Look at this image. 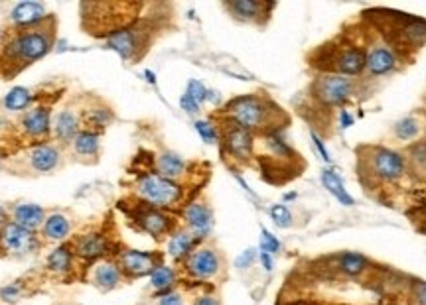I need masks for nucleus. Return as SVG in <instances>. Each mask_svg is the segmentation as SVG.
<instances>
[{"instance_id":"nucleus-1","label":"nucleus","mask_w":426,"mask_h":305,"mask_svg":"<svg viewBox=\"0 0 426 305\" xmlns=\"http://www.w3.org/2000/svg\"><path fill=\"white\" fill-rule=\"evenodd\" d=\"M55 26V16H48L36 26L12 28L0 50V75L4 79L16 77L18 73L52 52Z\"/></svg>"},{"instance_id":"nucleus-2","label":"nucleus","mask_w":426,"mask_h":305,"mask_svg":"<svg viewBox=\"0 0 426 305\" xmlns=\"http://www.w3.org/2000/svg\"><path fill=\"white\" fill-rule=\"evenodd\" d=\"M142 4L134 2H83L81 28L95 38H111L124 28L138 22Z\"/></svg>"},{"instance_id":"nucleus-3","label":"nucleus","mask_w":426,"mask_h":305,"mask_svg":"<svg viewBox=\"0 0 426 305\" xmlns=\"http://www.w3.org/2000/svg\"><path fill=\"white\" fill-rule=\"evenodd\" d=\"M280 111L283 109H278L266 96L243 95L231 99L223 109V114H225V118L243 126L245 131L268 134V132H275L271 124H275V116L283 114Z\"/></svg>"},{"instance_id":"nucleus-4","label":"nucleus","mask_w":426,"mask_h":305,"mask_svg":"<svg viewBox=\"0 0 426 305\" xmlns=\"http://www.w3.org/2000/svg\"><path fill=\"white\" fill-rule=\"evenodd\" d=\"M134 193L138 201L162 211L176 207L184 199L182 185L158 174H144L138 177V182L134 185Z\"/></svg>"},{"instance_id":"nucleus-5","label":"nucleus","mask_w":426,"mask_h":305,"mask_svg":"<svg viewBox=\"0 0 426 305\" xmlns=\"http://www.w3.org/2000/svg\"><path fill=\"white\" fill-rule=\"evenodd\" d=\"M152 42H154V28L141 20L105 40L109 50L116 52L124 61H131V63L141 60L142 55L151 50Z\"/></svg>"},{"instance_id":"nucleus-6","label":"nucleus","mask_w":426,"mask_h":305,"mask_svg":"<svg viewBox=\"0 0 426 305\" xmlns=\"http://www.w3.org/2000/svg\"><path fill=\"white\" fill-rule=\"evenodd\" d=\"M38 248H40V236L34 231H28L12 221H9L0 231V253L6 256L20 258L36 253Z\"/></svg>"},{"instance_id":"nucleus-7","label":"nucleus","mask_w":426,"mask_h":305,"mask_svg":"<svg viewBox=\"0 0 426 305\" xmlns=\"http://www.w3.org/2000/svg\"><path fill=\"white\" fill-rule=\"evenodd\" d=\"M253 146L255 138L253 132L245 131L243 126L235 124L229 118H225V126L222 131V152L225 156L233 157L235 162L245 164L253 157Z\"/></svg>"},{"instance_id":"nucleus-8","label":"nucleus","mask_w":426,"mask_h":305,"mask_svg":"<svg viewBox=\"0 0 426 305\" xmlns=\"http://www.w3.org/2000/svg\"><path fill=\"white\" fill-rule=\"evenodd\" d=\"M131 218L138 225L141 231H144L146 235L154 236V238H164L174 233V218L170 217L168 213H164L162 209L151 207L146 203H138V207L131 213Z\"/></svg>"},{"instance_id":"nucleus-9","label":"nucleus","mask_w":426,"mask_h":305,"mask_svg":"<svg viewBox=\"0 0 426 305\" xmlns=\"http://www.w3.org/2000/svg\"><path fill=\"white\" fill-rule=\"evenodd\" d=\"M332 63L328 67L329 75H359L365 70V52L357 45H337L334 52H328L324 60Z\"/></svg>"},{"instance_id":"nucleus-10","label":"nucleus","mask_w":426,"mask_h":305,"mask_svg":"<svg viewBox=\"0 0 426 305\" xmlns=\"http://www.w3.org/2000/svg\"><path fill=\"white\" fill-rule=\"evenodd\" d=\"M116 264L124 274V278H144L162 264V256L144 250H121L116 254Z\"/></svg>"},{"instance_id":"nucleus-11","label":"nucleus","mask_w":426,"mask_h":305,"mask_svg":"<svg viewBox=\"0 0 426 305\" xmlns=\"http://www.w3.org/2000/svg\"><path fill=\"white\" fill-rule=\"evenodd\" d=\"M184 268H186L187 276L205 282V279H212L219 274L222 258H219V253L215 248L202 246V248H195L194 253L184 260Z\"/></svg>"},{"instance_id":"nucleus-12","label":"nucleus","mask_w":426,"mask_h":305,"mask_svg":"<svg viewBox=\"0 0 426 305\" xmlns=\"http://www.w3.org/2000/svg\"><path fill=\"white\" fill-rule=\"evenodd\" d=\"M71 248H73V254L75 258H80L83 262H89V264H95V262L103 260L109 250H111V243H109V236L105 233H99V231H93V233H85V235L77 236L70 240Z\"/></svg>"},{"instance_id":"nucleus-13","label":"nucleus","mask_w":426,"mask_h":305,"mask_svg":"<svg viewBox=\"0 0 426 305\" xmlns=\"http://www.w3.org/2000/svg\"><path fill=\"white\" fill-rule=\"evenodd\" d=\"M354 95V81L344 75H326L316 81V96L326 105H344Z\"/></svg>"},{"instance_id":"nucleus-14","label":"nucleus","mask_w":426,"mask_h":305,"mask_svg":"<svg viewBox=\"0 0 426 305\" xmlns=\"http://www.w3.org/2000/svg\"><path fill=\"white\" fill-rule=\"evenodd\" d=\"M369 166L379 179H397L405 174V157L389 148H373L369 154Z\"/></svg>"},{"instance_id":"nucleus-15","label":"nucleus","mask_w":426,"mask_h":305,"mask_svg":"<svg viewBox=\"0 0 426 305\" xmlns=\"http://www.w3.org/2000/svg\"><path fill=\"white\" fill-rule=\"evenodd\" d=\"M20 126H22V132L26 138L40 144V140L48 138L52 132V109L48 105L32 106L30 111L24 113Z\"/></svg>"},{"instance_id":"nucleus-16","label":"nucleus","mask_w":426,"mask_h":305,"mask_svg":"<svg viewBox=\"0 0 426 305\" xmlns=\"http://www.w3.org/2000/svg\"><path fill=\"white\" fill-rule=\"evenodd\" d=\"M223 9L239 22L261 24L268 18V12L275 9V4L255 2V0H233V2H223Z\"/></svg>"},{"instance_id":"nucleus-17","label":"nucleus","mask_w":426,"mask_h":305,"mask_svg":"<svg viewBox=\"0 0 426 305\" xmlns=\"http://www.w3.org/2000/svg\"><path fill=\"white\" fill-rule=\"evenodd\" d=\"M184 221L187 231L202 243L213 228V213L204 203H190L184 209Z\"/></svg>"},{"instance_id":"nucleus-18","label":"nucleus","mask_w":426,"mask_h":305,"mask_svg":"<svg viewBox=\"0 0 426 305\" xmlns=\"http://www.w3.org/2000/svg\"><path fill=\"white\" fill-rule=\"evenodd\" d=\"M91 282L93 286L99 288L101 292H111V289L119 288L124 282V274L119 268L116 260L111 258H103L93 264L91 268Z\"/></svg>"},{"instance_id":"nucleus-19","label":"nucleus","mask_w":426,"mask_h":305,"mask_svg":"<svg viewBox=\"0 0 426 305\" xmlns=\"http://www.w3.org/2000/svg\"><path fill=\"white\" fill-rule=\"evenodd\" d=\"M26 156L34 172L48 174V172H53L55 167L60 166L62 152H60L58 146H53L50 142H40V144H34L32 148L28 150Z\"/></svg>"},{"instance_id":"nucleus-20","label":"nucleus","mask_w":426,"mask_h":305,"mask_svg":"<svg viewBox=\"0 0 426 305\" xmlns=\"http://www.w3.org/2000/svg\"><path fill=\"white\" fill-rule=\"evenodd\" d=\"M45 6L40 2H18L10 12V26L12 28H30L44 22Z\"/></svg>"},{"instance_id":"nucleus-21","label":"nucleus","mask_w":426,"mask_h":305,"mask_svg":"<svg viewBox=\"0 0 426 305\" xmlns=\"http://www.w3.org/2000/svg\"><path fill=\"white\" fill-rule=\"evenodd\" d=\"M80 128V116L73 113L71 109H63V111L55 114V121L52 124V134L58 142H62V146H70L71 140L81 132Z\"/></svg>"},{"instance_id":"nucleus-22","label":"nucleus","mask_w":426,"mask_h":305,"mask_svg":"<svg viewBox=\"0 0 426 305\" xmlns=\"http://www.w3.org/2000/svg\"><path fill=\"white\" fill-rule=\"evenodd\" d=\"M395 65H397V57L387 45H373L369 53L365 55V70L369 75H375V77L390 73L395 70Z\"/></svg>"},{"instance_id":"nucleus-23","label":"nucleus","mask_w":426,"mask_h":305,"mask_svg":"<svg viewBox=\"0 0 426 305\" xmlns=\"http://www.w3.org/2000/svg\"><path fill=\"white\" fill-rule=\"evenodd\" d=\"M45 268H48V272H52L53 276H58V278H67L70 274H73L75 254H73L71 244L63 243L58 248H53L50 256H48Z\"/></svg>"},{"instance_id":"nucleus-24","label":"nucleus","mask_w":426,"mask_h":305,"mask_svg":"<svg viewBox=\"0 0 426 305\" xmlns=\"http://www.w3.org/2000/svg\"><path fill=\"white\" fill-rule=\"evenodd\" d=\"M12 223H16L20 227L28 228V231H38L40 227H44L45 223V211L44 207L40 205H34V203H22V205H16L14 211H12Z\"/></svg>"},{"instance_id":"nucleus-25","label":"nucleus","mask_w":426,"mask_h":305,"mask_svg":"<svg viewBox=\"0 0 426 305\" xmlns=\"http://www.w3.org/2000/svg\"><path fill=\"white\" fill-rule=\"evenodd\" d=\"M197 244H200V240H197L190 231H186V228L174 231V233L170 235L168 240V256L172 260L184 262L190 254L194 253Z\"/></svg>"},{"instance_id":"nucleus-26","label":"nucleus","mask_w":426,"mask_h":305,"mask_svg":"<svg viewBox=\"0 0 426 305\" xmlns=\"http://www.w3.org/2000/svg\"><path fill=\"white\" fill-rule=\"evenodd\" d=\"M187 170V162L184 157H180L174 152H162L158 157H156V174L162 175V177H168L172 182L180 179L182 175L186 174Z\"/></svg>"},{"instance_id":"nucleus-27","label":"nucleus","mask_w":426,"mask_h":305,"mask_svg":"<svg viewBox=\"0 0 426 305\" xmlns=\"http://www.w3.org/2000/svg\"><path fill=\"white\" fill-rule=\"evenodd\" d=\"M71 233V221L63 213H53L45 218L42 236L50 243H63Z\"/></svg>"},{"instance_id":"nucleus-28","label":"nucleus","mask_w":426,"mask_h":305,"mask_svg":"<svg viewBox=\"0 0 426 305\" xmlns=\"http://www.w3.org/2000/svg\"><path fill=\"white\" fill-rule=\"evenodd\" d=\"M71 150L77 157H97L99 156V134L97 132L81 131L71 140Z\"/></svg>"},{"instance_id":"nucleus-29","label":"nucleus","mask_w":426,"mask_h":305,"mask_svg":"<svg viewBox=\"0 0 426 305\" xmlns=\"http://www.w3.org/2000/svg\"><path fill=\"white\" fill-rule=\"evenodd\" d=\"M176 279H178V274H176V270L172 268V266L160 264L158 268H156V270L151 274V286L160 297L174 289V286H176Z\"/></svg>"},{"instance_id":"nucleus-30","label":"nucleus","mask_w":426,"mask_h":305,"mask_svg":"<svg viewBox=\"0 0 426 305\" xmlns=\"http://www.w3.org/2000/svg\"><path fill=\"white\" fill-rule=\"evenodd\" d=\"M322 183L326 185V189H328V192L332 193L339 203H342V205H347V207L355 205V199L347 193L344 182H342L339 175L334 174L332 170H322Z\"/></svg>"},{"instance_id":"nucleus-31","label":"nucleus","mask_w":426,"mask_h":305,"mask_svg":"<svg viewBox=\"0 0 426 305\" xmlns=\"http://www.w3.org/2000/svg\"><path fill=\"white\" fill-rule=\"evenodd\" d=\"M113 121V111L106 106H93L83 113V126L89 132H101Z\"/></svg>"},{"instance_id":"nucleus-32","label":"nucleus","mask_w":426,"mask_h":305,"mask_svg":"<svg viewBox=\"0 0 426 305\" xmlns=\"http://www.w3.org/2000/svg\"><path fill=\"white\" fill-rule=\"evenodd\" d=\"M337 270L344 272L346 276H359L361 272H365L367 268V258H365L364 254H357V253H342L337 256Z\"/></svg>"},{"instance_id":"nucleus-33","label":"nucleus","mask_w":426,"mask_h":305,"mask_svg":"<svg viewBox=\"0 0 426 305\" xmlns=\"http://www.w3.org/2000/svg\"><path fill=\"white\" fill-rule=\"evenodd\" d=\"M32 101H34V95H32L30 89L14 87L9 95L4 96L2 105H4V109L10 111V113H20V111H26L28 106L32 105Z\"/></svg>"},{"instance_id":"nucleus-34","label":"nucleus","mask_w":426,"mask_h":305,"mask_svg":"<svg viewBox=\"0 0 426 305\" xmlns=\"http://www.w3.org/2000/svg\"><path fill=\"white\" fill-rule=\"evenodd\" d=\"M395 134L400 140H413L418 134V121L415 116H405L395 124Z\"/></svg>"},{"instance_id":"nucleus-35","label":"nucleus","mask_w":426,"mask_h":305,"mask_svg":"<svg viewBox=\"0 0 426 305\" xmlns=\"http://www.w3.org/2000/svg\"><path fill=\"white\" fill-rule=\"evenodd\" d=\"M268 213H271V218L275 221L276 227L286 228L293 225V215H290V211H288L286 205H273Z\"/></svg>"},{"instance_id":"nucleus-36","label":"nucleus","mask_w":426,"mask_h":305,"mask_svg":"<svg viewBox=\"0 0 426 305\" xmlns=\"http://www.w3.org/2000/svg\"><path fill=\"white\" fill-rule=\"evenodd\" d=\"M195 131H197V134H200L202 140L207 142V144H215V142L219 140V131H217V126H213L212 122L197 121L195 122Z\"/></svg>"},{"instance_id":"nucleus-37","label":"nucleus","mask_w":426,"mask_h":305,"mask_svg":"<svg viewBox=\"0 0 426 305\" xmlns=\"http://www.w3.org/2000/svg\"><path fill=\"white\" fill-rule=\"evenodd\" d=\"M207 91H209V89L205 87L202 81H197V79H192V81L187 83L186 95L192 96L195 103L202 106L205 103V101H207Z\"/></svg>"},{"instance_id":"nucleus-38","label":"nucleus","mask_w":426,"mask_h":305,"mask_svg":"<svg viewBox=\"0 0 426 305\" xmlns=\"http://www.w3.org/2000/svg\"><path fill=\"white\" fill-rule=\"evenodd\" d=\"M280 250V243L275 235H271L266 228L261 231V253L266 254H276Z\"/></svg>"},{"instance_id":"nucleus-39","label":"nucleus","mask_w":426,"mask_h":305,"mask_svg":"<svg viewBox=\"0 0 426 305\" xmlns=\"http://www.w3.org/2000/svg\"><path fill=\"white\" fill-rule=\"evenodd\" d=\"M22 294V288H20V284H10V286H4V288L0 289V297L4 299V301H16L18 297Z\"/></svg>"},{"instance_id":"nucleus-40","label":"nucleus","mask_w":426,"mask_h":305,"mask_svg":"<svg viewBox=\"0 0 426 305\" xmlns=\"http://www.w3.org/2000/svg\"><path fill=\"white\" fill-rule=\"evenodd\" d=\"M255 258H257V250H255V248H248V250H245V253L241 254L239 258L235 260V266H237L239 270H245V268H248V266L255 262Z\"/></svg>"},{"instance_id":"nucleus-41","label":"nucleus","mask_w":426,"mask_h":305,"mask_svg":"<svg viewBox=\"0 0 426 305\" xmlns=\"http://www.w3.org/2000/svg\"><path fill=\"white\" fill-rule=\"evenodd\" d=\"M160 305H184V297L172 289V292H168V294L160 296Z\"/></svg>"},{"instance_id":"nucleus-42","label":"nucleus","mask_w":426,"mask_h":305,"mask_svg":"<svg viewBox=\"0 0 426 305\" xmlns=\"http://www.w3.org/2000/svg\"><path fill=\"white\" fill-rule=\"evenodd\" d=\"M180 105H182V109H184V111H186V113H190V114L200 113V105L195 103L192 96L186 95V93H184V95H182V99H180Z\"/></svg>"},{"instance_id":"nucleus-43","label":"nucleus","mask_w":426,"mask_h":305,"mask_svg":"<svg viewBox=\"0 0 426 305\" xmlns=\"http://www.w3.org/2000/svg\"><path fill=\"white\" fill-rule=\"evenodd\" d=\"M312 140H314V146H316V150H318V152H320V156L324 157V162H329L328 150H326V146H324V142H322V138H320L316 132H312Z\"/></svg>"},{"instance_id":"nucleus-44","label":"nucleus","mask_w":426,"mask_h":305,"mask_svg":"<svg viewBox=\"0 0 426 305\" xmlns=\"http://www.w3.org/2000/svg\"><path fill=\"white\" fill-rule=\"evenodd\" d=\"M258 258H261V264H263V268H265L266 272L273 270V266H275V262H273V254L258 253Z\"/></svg>"},{"instance_id":"nucleus-45","label":"nucleus","mask_w":426,"mask_h":305,"mask_svg":"<svg viewBox=\"0 0 426 305\" xmlns=\"http://www.w3.org/2000/svg\"><path fill=\"white\" fill-rule=\"evenodd\" d=\"M194 305H219V301L212 296H204V297H197Z\"/></svg>"},{"instance_id":"nucleus-46","label":"nucleus","mask_w":426,"mask_h":305,"mask_svg":"<svg viewBox=\"0 0 426 305\" xmlns=\"http://www.w3.org/2000/svg\"><path fill=\"white\" fill-rule=\"evenodd\" d=\"M417 297L418 301H420V305H426V284H420V286H418Z\"/></svg>"},{"instance_id":"nucleus-47","label":"nucleus","mask_w":426,"mask_h":305,"mask_svg":"<svg viewBox=\"0 0 426 305\" xmlns=\"http://www.w3.org/2000/svg\"><path fill=\"white\" fill-rule=\"evenodd\" d=\"M351 122H354V118L349 116V113H347V111H342V128L351 126Z\"/></svg>"},{"instance_id":"nucleus-48","label":"nucleus","mask_w":426,"mask_h":305,"mask_svg":"<svg viewBox=\"0 0 426 305\" xmlns=\"http://www.w3.org/2000/svg\"><path fill=\"white\" fill-rule=\"evenodd\" d=\"M6 223H9V213H6V209L0 205V231H2V227H4Z\"/></svg>"},{"instance_id":"nucleus-49","label":"nucleus","mask_w":426,"mask_h":305,"mask_svg":"<svg viewBox=\"0 0 426 305\" xmlns=\"http://www.w3.org/2000/svg\"><path fill=\"white\" fill-rule=\"evenodd\" d=\"M146 77H148V81H151V83H154V81H156V79H154V75H152L151 71H146Z\"/></svg>"},{"instance_id":"nucleus-50","label":"nucleus","mask_w":426,"mask_h":305,"mask_svg":"<svg viewBox=\"0 0 426 305\" xmlns=\"http://www.w3.org/2000/svg\"><path fill=\"white\" fill-rule=\"evenodd\" d=\"M2 38H4V32H2V30H0V42H2Z\"/></svg>"}]
</instances>
